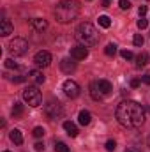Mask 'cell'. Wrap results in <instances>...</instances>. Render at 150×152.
Listing matches in <instances>:
<instances>
[{
    "label": "cell",
    "instance_id": "cell-1",
    "mask_svg": "<svg viewBox=\"0 0 150 152\" xmlns=\"http://www.w3.org/2000/svg\"><path fill=\"white\" fill-rule=\"evenodd\" d=\"M115 117L120 126L127 129H138L145 124V108L136 101H122L117 106Z\"/></svg>",
    "mask_w": 150,
    "mask_h": 152
},
{
    "label": "cell",
    "instance_id": "cell-2",
    "mask_svg": "<svg viewBox=\"0 0 150 152\" xmlns=\"http://www.w3.org/2000/svg\"><path fill=\"white\" fill-rule=\"evenodd\" d=\"M58 23H71L79 14V4L76 0H60L53 11Z\"/></svg>",
    "mask_w": 150,
    "mask_h": 152
},
{
    "label": "cell",
    "instance_id": "cell-3",
    "mask_svg": "<svg viewBox=\"0 0 150 152\" xmlns=\"http://www.w3.org/2000/svg\"><path fill=\"white\" fill-rule=\"evenodd\" d=\"M76 39L79 44L90 48V46H95L99 42V32L92 23H81L76 28Z\"/></svg>",
    "mask_w": 150,
    "mask_h": 152
},
{
    "label": "cell",
    "instance_id": "cell-4",
    "mask_svg": "<svg viewBox=\"0 0 150 152\" xmlns=\"http://www.w3.org/2000/svg\"><path fill=\"white\" fill-rule=\"evenodd\" d=\"M7 50H9L11 55L21 57V55H25V53L28 51V42H27L25 39H21V37H14L9 44H7Z\"/></svg>",
    "mask_w": 150,
    "mask_h": 152
},
{
    "label": "cell",
    "instance_id": "cell-5",
    "mask_svg": "<svg viewBox=\"0 0 150 152\" xmlns=\"http://www.w3.org/2000/svg\"><path fill=\"white\" fill-rule=\"evenodd\" d=\"M23 101H25L28 106H32V108L39 106V104L42 103V96H41V92L37 90V87H28V88H25V90H23Z\"/></svg>",
    "mask_w": 150,
    "mask_h": 152
},
{
    "label": "cell",
    "instance_id": "cell-6",
    "mask_svg": "<svg viewBox=\"0 0 150 152\" xmlns=\"http://www.w3.org/2000/svg\"><path fill=\"white\" fill-rule=\"evenodd\" d=\"M44 113H46L48 118H51V120H58V118L64 117V108H62V104H60L58 101L51 99V101L46 103V106H44Z\"/></svg>",
    "mask_w": 150,
    "mask_h": 152
},
{
    "label": "cell",
    "instance_id": "cell-7",
    "mask_svg": "<svg viewBox=\"0 0 150 152\" xmlns=\"http://www.w3.org/2000/svg\"><path fill=\"white\" fill-rule=\"evenodd\" d=\"M64 94L69 97V99H76L79 96V85L76 83L74 80H66L64 81Z\"/></svg>",
    "mask_w": 150,
    "mask_h": 152
},
{
    "label": "cell",
    "instance_id": "cell-8",
    "mask_svg": "<svg viewBox=\"0 0 150 152\" xmlns=\"http://www.w3.org/2000/svg\"><path fill=\"white\" fill-rule=\"evenodd\" d=\"M34 64L37 66V67H48L50 64H51V53L50 51H37L36 53V57H34Z\"/></svg>",
    "mask_w": 150,
    "mask_h": 152
},
{
    "label": "cell",
    "instance_id": "cell-9",
    "mask_svg": "<svg viewBox=\"0 0 150 152\" xmlns=\"http://www.w3.org/2000/svg\"><path fill=\"white\" fill-rule=\"evenodd\" d=\"M87 57H88V48L83 44H78L71 50V58H74V60H85Z\"/></svg>",
    "mask_w": 150,
    "mask_h": 152
},
{
    "label": "cell",
    "instance_id": "cell-10",
    "mask_svg": "<svg viewBox=\"0 0 150 152\" xmlns=\"http://www.w3.org/2000/svg\"><path fill=\"white\" fill-rule=\"evenodd\" d=\"M60 69H62L66 75H71V73H74V71H76V62H74V58H64V60L60 62Z\"/></svg>",
    "mask_w": 150,
    "mask_h": 152
},
{
    "label": "cell",
    "instance_id": "cell-11",
    "mask_svg": "<svg viewBox=\"0 0 150 152\" xmlns=\"http://www.w3.org/2000/svg\"><path fill=\"white\" fill-rule=\"evenodd\" d=\"M28 81H32V83H36V85H41V83H44V75L39 71V69H34V71H28Z\"/></svg>",
    "mask_w": 150,
    "mask_h": 152
},
{
    "label": "cell",
    "instance_id": "cell-12",
    "mask_svg": "<svg viewBox=\"0 0 150 152\" xmlns=\"http://www.w3.org/2000/svg\"><path fill=\"white\" fill-rule=\"evenodd\" d=\"M30 27L37 32H42V30L48 28V21L42 20V18H34V20H30Z\"/></svg>",
    "mask_w": 150,
    "mask_h": 152
},
{
    "label": "cell",
    "instance_id": "cell-13",
    "mask_svg": "<svg viewBox=\"0 0 150 152\" xmlns=\"http://www.w3.org/2000/svg\"><path fill=\"white\" fill-rule=\"evenodd\" d=\"M88 92H90V97H92L94 101H101V99L104 97V96H103V92L99 90V87H97V83H95V81H92V83H90Z\"/></svg>",
    "mask_w": 150,
    "mask_h": 152
},
{
    "label": "cell",
    "instance_id": "cell-14",
    "mask_svg": "<svg viewBox=\"0 0 150 152\" xmlns=\"http://www.w3.org/2000/svg\"><path fill=\"white\" fill-rule=\"evenodd\" d=\"M95 83H97V87H99V90L103 92V96H108V94H111L113 87H111V83H110L108 80H97Z\"/></svg>",
    "mask_w": 150,
    "mask_h": 152
},
{
    "label": "cell",
    "instance_id": "cell-15",
    "mask_svg": "<svg viewBox=\"0 0 150 152\" xmlns=\"http://www.w3.org/2000/svg\"><path fill=\"white\" fill-rule=\"evenodd\" d=\"M12 25H11V21L9 20H2L0 21V36H4V37H7L9 34H12Z\"/></svg>",
    "mask_w": 150,
    "mask_h": 152
},
{
    "label": "cell",
    "instance_id": "cell-16",
    "mask_svg": "<svg viewBox=\"0 0 150 152\" xmlns=\"http://www.w3.org/2000/svg\"><path fill=\"white\" fill-rule=\"evenodd\" d=\"M64 129H66V133L69 134V136H78V126H76L74 122H71V120H66L64 122Z\"/></svg>",
    "mask_w": 150,
    "mask_h": 152
},
{
    "label": "cell",
    "instance_id": "cell-17",
    "mask_svg": "<svg viewBox=\"0 0 150 152\" xmlns=\"http://www.w3.org/2000/svg\"><path fill=\"white\" fill-rule=\"evenodd\" d=\"M90 120H92L90 112H87V110H81V112H79V115H78V122H79L81 126H88Z\"/></svg>",
    "mask_w": 150,
    "mask_h": 152
},
{
    "label": "cell",
    "instance_id": "cell-18",
    "mask_svg": "<svg viewBox=\"0 0 150 152\" xmlns=\"http://www.w3.org/2000/svg\"><path fill=\"white\" fill-rule=\"evenodd\" d=\"M9 138H11V142H14L16 145H21V143H23V134H21L20 129H12L11 134H9Z\"/></svg>",
    "mask_w": 150,
    "mask_h": 152
},
{
    "label": "cell",
    "instance_id": "cell-19",
    "mask_svg": "<svg viewBox=\"0 0 150 152\" xmlns=\"http://www.w3.org/2000/svg\"><path fill=\"white\" fill-rule=\"evenodd\" d=\"M149 60H150L149 53H147V51H143V53H140V55H138V58H136V66H138V67H145V66L149 64Z\"/></svg>",
    "mask_w": 150,
    "mask_h": 152
},
{
    "label": "cell",
    "instance_id": "cell-20",
    "mask_svg": "<svg viewBox=\"0 0 150 152\" xmlns=\"http://www.w3.org/2000/svg\"><path fill=\"white\" fill-rule=\"evenodd\" d=\"M11 113H12V117H14V118L21 117V115H23V104H21V103H14V106H12Z\"/></svg>",
    "mask_w": 150,
    "mask_h": 152
},
{
    "label": "cell",
    "instance_id": "cell-21",
    "mask_svg": "<svg viewBox=\"0 0 150 152\" xmlns=\"http://www.w3.org/2000/svg\"><path fill=\"white\" fill-rule=\"evenodd\" d=\"M99 25L103 27V28H110V25H111V20L108 18V16H99Z\"/></svg>",
    "mask_w": 150,
    "mask_h": 152
},
{
    "label": "cell",
    "instance_id": "cell-22",
    "mask_svg": "<svg viewBox=\"0 0 150 152\" xmlns=\"http://www.w3.org/2000/svg\"><path fill=\"white\" fill-rule=\"evenodd\" d=\"M104 53L108 55V57H115V53H117V44H113V42H110L106 48H104Z\"/></svg>",
    "mask_w": 150,
    "mask_h": 152
},
{
    "label": "cell",
    "instance_id": "cell-23",
    "mask_svg": "<svg viewBox=\"0 0 150 152\" xmlns=\"http://www.w3.org/2000/svg\"><path fill=\"white\" fill-rule=\"evenodd\" d=\"M55 152H71V149H69L64 142H57V143H55Z\"/></svg>",
    "mask_w": 150,
    "mask_h": 152
},
{
    "label": "cell",
    "instance_id": "cell-24",
    "mask_svg": "<svg viewBox=\"0 0 150 152\" xmlns=\"http://www.w3.org/2000/svg\"><path fill=\"white\" fill-rule=\"evenodd\" d=\"M5 67H7V69H20V64H16L14 60L7 58V60H5Z\"/></svg>",
    "mask_w": 150,
    "mask_h": 152
},
{
    "label": "cell",
    "instance_id": "cell-25",
    "mask_svg": "<svg viewBox=\"0 0 150 152\" xmlns=\"http://www.w3.org/2000/svg\"><path fill=\"white\" fill-rule=\"evenodd\" d=\"M143 41H145V39H143V36H141V34H136V36L133 37L134 46H143Z\"/></svg>",
    "mask_w": 150,
    "mask_h": 152
},
{
    "label": "cell",
    "instance_id": "cell-26",
    "mask_svg": "<svg viewBox=\"0 0 150 152\" xmlns=\"http://www.w3.org/2000/svg\"><path fill=\"white\" fill-rule=\"evenodd\" d=\"M44 133H46V131H44V127H34V131H32V134H34L36 138H42V136H44Z\"/></svg>",
    "mask_w": 150,
    "mask_h": 152
},
{
    "label": "cell",
    "instance_id": "cell-27",
    "mask_svg": "<svg viewBox=\"0 0 150 152\" xmlns=\"http://www.w3.org/2000/svg\"><path fill=\"white\" fill-rule=\"evenodd\" d=\"M104 147H106V151H108V152H113L115 149H117V142H115V140H108Z\"/></svg>",
    "mask_w": 150,
    "mask_h": 152
},
{
    "label": "cell",
    "instance_id": "cell-28",
    "mask_svg": "<svg viewBox=\"0 0 150 152\" xmlns=\"http://www.w3.org/2000/svg\"><path fill=\"white\" fill-rule=\"evenodd\" d=\"M120 55H122V58H125V60H131V58L134 57L131 50H122V51H120Z\"/></svg>",
    "mask_w": 150,
    "mask_h": 152
},
{
    "label": "cell",
    "instance_id": "cell-29",
    "mask_svg": "<svg viewBox=\"0 0 150 152\" xmlns=\"http://www.w3.org/2000/svg\"><path fill=\"white\" fill-rule=\"evenodd\" d=\"M136 25H138V28H141V30H143V28H147V25H149V21H147V20L143 18V16H141V18L138 20V23H136Z\"/></svg>",
    "mask_w": 150,
    "mask_h": 152
},
{
    "label": "cell",
    "instance_id": "cell-30",
    "mask_svg": "<svg viewBox=\"0 0 150 152\" xmlns=\"http://www.w3.org/2000/svg\"><path fill=\"white\" fill-rule=\"evenodd\" d=\"M118 5H120V9L127 11V9L131 7V2H129V0H120V2H118Z\"/></svg>",
    "mask_w": 150,
    "mask_h": 152
},
{
    "label": "cell",
    "instance_id": "cell-31",
    "mask_svg": "<svg viewBox=\"0 0 150 152\" xmlns=\"http://www.w3.org/2000/svg\"><path fill=\"white\" fill-rule=\"evenodd\" d=\"M140 83H141V80H138V78L131 80V87H133V88H138V87H140Z\"/></svg>",
    "mask_w": 150,
    "mask_h": 152
},
{
    "label": "cell",
    "instance_id": "cell-32",
    "mask_svg": "<svg viewBox=\"0 0 150 152\" xmlns=\"http://www.w3.org/2000/svg\"><path fill=\"white\" fill-rule=\"evenodd\" d=\"M138 12H140V16H145L147 14V5H140L138 7Z\"/></svg>",
    "mask_w": 150,
    "mask_h": 152
},
{
    "label": "cell",
    "instance_id": "cell-33",
    "mask_svg": "<svg viewBox=\"0 0 150 152\" xmlns=\"http://www.w3.org/2000/svg\"><path fill=\"white\" fill-rule=\"evenodd\" d=\"M34 147H36V151H37V152H42V151H44V143H41V142H39V143H36Z\"/></svg>",
    "mask_w": 150,
    "mask_h": 152
},
{
    "label": "cell",
    "instance_id": "cell-34",
    "mask_svg": "<svg viewBox=\"0 0 150 152\" xmlns=\"http://www.w3.org/2000/svg\"><path fill=\"white\" fill-rule=\"evenodd\" d=\"M141 81H143V83H147V85H150V75H143V76H141Z\"/></svg>",
    "mask_w": 150,
    "mask_h": 152
},
{
    "label": "cell",
    "instance_id": "cell-35",
    "mask_svg": "<svg viewBox=\"0 0 150 152\" xmlns=\"http://www.w3.org/2000/svg\"><path fill=\"white\" fill-rule=\"evenodd\" d=\"M101 5H103V7H108V5H110V0H101Z\"/></svg>",
    "mask_w": 150,
    "mask_h": 152
},
{
    "label": "cell",
    "instance_id": "cell-36",
    "mask_svg": "<svg viewBox=\"0 0 150 152\" xmlns=\"http://www.w3.org/2000/svg\"><path fill=\"white\" fill-rule=\"evenodd\" d=\"M147 143H149V147H150V136H149V140H147Z\"/></svg>",
    "mask_w": 150,
    "mask_h": 152
},
{
    "label": "cell",
    "instance_id": "cell-37",
    "mask_svg": "<svg viewBox=\"0 0 150 152\" xmlns=\"http://www.w3.org/2000/svg\"><path fill=\"white\" fill-rule=\"evenodd\" d=\"M4 152H9V151H4Z\"/></svg>",
    "mask_w": 150,
    "mask_h": 152
}]
</instances>
